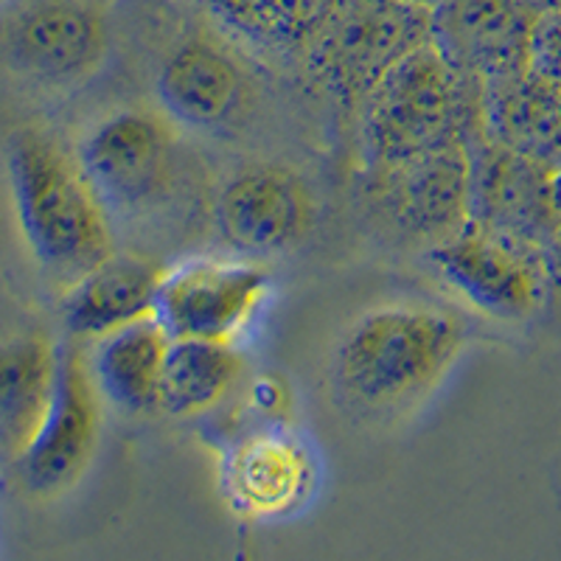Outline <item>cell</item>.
Wrapping results in <instances>:
<instances>
[{
  "mask_svg": "<svg viewBox=\"0 0 561 561\" xmlns=\"http://www.w3.org/2000/svg\"><path fill=\"white\" fill-rule=\"evenodd\" d=\"M318 483V455L293 424L244 430L225 447L219 463L225 503L255 523H275L304 511Z\"/></svg>",
  "mask_w": 561,
  "mask_h": 561,
  "instance_id": "9c48e42d",
  "label": "cell"
},
{
  "mask_svg": "<svg viewBox=\"0 0 561 561\" xmlns=\"http://www.w3.org/2000/svg\"><path fill=\"white\" fill-rule=\"evenodd\" d=\"M483 133V79L460 70L435 37L396 59L363 99L365 169Z\"/></svg>",
  "mask_w": 561,
  "mask_h": 561,
  "instance_id": "3957f363",
  "label": "cell"
},
{
  "mask_svg": "<svg viewBox=\"0 0 561 561\" xmlns=\"http://www.w3.org/2000/svg\"><path fill=\"white\" fill-rule=\"evenodd\" d=\"M273 298V273L250 255H192L163 273L154 318L172 340L237 343Z\"/></svg>",
  "mask_w": 561,
  "mask_h": 561,
  "instance_id": "8992f818",
  "label": "cell"
},
{
  "mask_svg": "<svg viewBox=\"0 0 561 561\" xmlns=\"http://www.w3.org/2000/svg\"><path fill=\"white\" fill-rule=\"evenodd\" d=\"M466 325L430 300H390L345 325L332 354V382L363 415L402 413L424 402L460 359Z\"/></svg>",
  "mask_w": 561,
  "mask_h": 561,
  "instance_id": "6da1fadb",
  "label": "cell"
},
{
  "mask_svg": "<svg viewBox=\"0 0 561 561\" xmlns=\"http://www.w3.org/2000/svg\"><path fill=\"white\" fill-rule=\"evenodd\" d=\"M210 14L250 37H298L309 26V0H203Z\"/></svg>",
  "mask_w": 561,
  "mask_h": 561,
  "instance_id": "44dd1931",
  "label": "cell"
},
{
  "mask_svg": "<svg viewBox=\"0 0 561 561\" xmlns=\"http://www.w3.org/2000/svg\"><path fill=\"white\" fill-rule=\"evenodd\" d=\"M77 158L110 217L140 219L178 194L183 149L169 118L149 110H115L82 135Z\"/></svg>",
  "mask_w": 561,
  "mask_h": 561,
  "instance_id": "277c9868",
  "label": "cell"
},
{
  "mask_svg": "<svg viewBox=\"0 0 561 561\" xmlns=\"http://www.w3.org/2000/svg\"><path fill=\"white\" fill-rule=\"evenodd\" d=\"M528 68L561 84V12H539L530 32Z\"/></svg>",
  "mask_w": 561,
  "mask_h": 561,
  "instance_id": "603a6c76",
  "label": "cell"
},
{
  "mask_svg": "<svg viewBox=\"0 0 561 561\" xmlns=\"http://www.w3.org/2000/svg\"><path fill=\"white\" fill-rule=\"evenodd\" d=\"M320 54L348 102H359L385 70L433 37V9L415 0H337Z\"/></svg>",
  "mask_w": 561,
  "mask_h": 561,
  "instance_id": "8fae6325",
  "label": "cell"
},
{
  "mask_svg": "<svg viewBox=\"0 0 561 561\" xmlns=\"http://www.w3.org/2000/svg\"><path fill=\"white\" fill-rule=\"evenodd\" d=\"M244 379V354L237 343L210 340H172L160 410L174 419H199L228 402Z\"/></svg>",
  "mask_w": 561,
  "mask_h": 561,
  "instance_id": "ffe728a7",
  "label": "cell"
},
{
  "mask_svg": "<svg viewBox=\"0 0 561 561\" xmlns=\"http://www.w3.org/2000/svg\"><path fill=\"white\" fill-rule=\"evenodd\" d=\"M365 188L385 222L430 248L472 214V147L469 140H449L396 163L370 167Z\"/></svg>",
  "mask_w": 561,
  "mask_h": 561,
  "instance_id": "ba28073f",
  "label": "cell"
},
{
  "mask_svg": "<svg viewBox=\"0 0 561 561\" xmlns=\"http://www.w3.org/2000/svg\"><path fill=\"white\" fill-rule=\"evenodd\" d=\"M7 172L14 217L34 262L73 280L115 253L113 217L84 174L77 152L39 127L12 133Z\"/></svg>",
  "mask_w": 561,
  "mask_h": 561,
  "instance_id": "7a4b0ae2",
  "label": "cell"
},
{
  "mask_svg": "<svg viewBox=\"0 0 561 561\" xmlns=\"http://www.w3.org/2000/svg\"><path fill=\"white\" fill-rule=\"evenodd\" d=\"M154 93L172 122L208 133L228 127L242 113L248 77L225 45L192 34L163 57Z\"/></svg>",
  "mask_w": 561,
  "mask_h": 561,
  "instance_id": "9a60e30c",
  "label": "cell"
},
{
  "mask_svg": "<svg viewBox=\"0 0 561 561\" xmlns=\"http://www.w3.org/2000/svg\"><path fill=\"white\" fill-rule=\"evenodd\" d=\"M472 147V214L480 222L545 244L559 228L553 208V169L503 147L483 133Z\"/></svg>",
  "mask_w": 561,
  "mask_h": 561,
  "instance_id": "4fadbf2b",
  "label": "cell"
},
{
  "mask_svg": "<svg viewBox=\"0 0 561 561\" xmlns=\"http://www.w3.org/2000/svg\"><path fill=\"white\" fill-rule=\"evenodd\" d=\"M427 259L458 298L505 323L534 318L553 287L545 244L474 217L430 244Z\"/></svg>",
  "mask_w": 561,
  "mask_h": 561,
  "instance_id": "5b68a950",
  "label": "cell"
},
{
  "mask_svg": "<svg viewBox=\"0 0 561 561\" xmlns=\"http://www.w3.org/2000/svg\"><path fill=\"white\" fill-rule=\"evenodd\" d=\"M553 208L561 219V169L553 172Z\"/></svg>",
  "mask_w": 561,
  "mask_h": 561,
  "instance_id": "d4e9b609",
  "label": "cell"
},
{
  "mask_svg": "<svg viewBox=\"0 0 561 561\" xmlns=\"http://www.w3.org/2000/svg\"><path fill=\"white\" fill-rule=\"evenodd\" d=\"M244 404L259 419V424H289L295 410V396L287 379L267 370V374H259V377L250 379Z\"/></svg>",
  "mask_w": 561,
  "mask_h": 561,
  "instance_id": "7402d4cb",
  "label": "cell"
},
{
  "mask_svg": "<svg viewBox=\"0 0 561 561\" xmlns=\"http://www.w3.org/2000/svg\"><path fill=\"white\" fill-rule=\"evenodd\" d=\"M483 135L561 169V84L525 68L483 82Z\"/></svg>",
  "mask_w": 561,
  "mask_h": 561,
  "instance_id": "e0dca14e",
  "label": "cell"
},
{
  "mask_svg": "<svg viewBox=\"0 0 561 561\" xmlns=\"http://www.w3.org/2000/svg\"><path fill=\"white\" fill-rule=\"evenodd\" d=\"M539 12H561V0H530Z\"/></svg>",
  "mask_w": 561,
  "mask_h": 561,
  "instance_id": "484cf974",
  "label": "cell"
},
{
  "mask_svg": "<svg viewBox=\"0 0 561 561\" xmlns=\"http://www.w3.org/2000/svg\"><path fill=\"white\" fill-rule=\"evenodd\" d=\"M169 348L172 334L154 314L96 340L88 359L104 402L127 415L160 410V382Z\"/></svg>",
  "mask_w": 561,
  "mask_h": 561,
  "instance_id": "d6986e66",
  "label": "cell"
},
{
  "mask_svg": "<svg viewBox=\"0 0 561 561\" xmlns=\"http://www.w3.org/2000/svg\"><path fill=\"white\" fill-rule=\"evenodd\" d=\"M536 18L530 0H444L433 9V37L460 70L485 82L528 68Z\"/></svg>",
  "mask_w": 561,
  "mask_h": 561,
  "instance_id": "5bb4252c",
  "label": "cell"
},
{
  "mask_svg": "<svg viewBox=\"0 0 561 561\" xmlns=\"http://www.w3.org/2000/svg\"><path fill=\"white\" fill-rule=\"evenodd\" d=\"M167 270L138 253H110L68 284L62 320L68 337L96 343L124 325L154 314L158 289Z\"/></svg>",
  "mask_w": 561,
  "mask_h": 561,
  "instance_id": "2e32d148",
  "label": "cell"
},
{
  "mask_svg": "<svg viewBox=\"0 0 561 561\" xmlns=\"http://www.w3.org/2000/svg\"><path fill=\"white\" fill-rule=\"evenodd\" d=\"M14 68L45 84H73L102 68L110 37L102 12L84 0H37L9 26Z\"/></svg>",
  "mask_w": 561,
  "mask_h": 561,
  "instance_id": "7c38bea8",
  "label": "cell"
},
{
  "mask_svg": "<svg viewBox=\"0 0 561 561\" xmlns=\"http://www.w3.org/2000/svg\"><path fill=\"white\" fill-rule=\"evenodd\" d=\"M59 345L39 332L0 340V458L20 460L51 410Z\"/></svg>",
  "mask_w": 561,
  "mask_h": 561,
  "instance_id": "ac0fdd59",
  "label": "cell"
},
{
  "mask_svg": "<svg viewBox=\"0 0 561 561\" xmlns=\"http://www.w3.org/2000/svg\"><path fill=\"white\" fill-rule=\"evenodd\" d=\"M214 222L230 250L273 259L304 248L320 222L312 183L295 169L255 160L230 172L214 203Z\"/></svg>",
  "mask_w": 561,
  "mask_h": 561,
  "instance_id": "52a82bcc",
  "label": "cell"
},
{
  "mask_svg": "<svg viewBox=\"0 0 561 561\" xmlns=\"http://www.w3.org/2000/svg\"><path fill=\"white\" fill-rule=\"evenodd\" d=\"M548 262L550 275H553V287H561V222L548 242Z\"/></svg>",
  "mask_w": 561,
  "mask_h": 561,
  "instance_id": "cb8c5ba5",
  "label": "cell"
},
{
  "mask_svg": "<svg viewBox=\"0 0 561 561\" xmlns=\"http://www.w3.org/2000/svg\"><path fill=\"white\" fill-rule=\"evenodd\" d=\"M415 3H421V7L435 9V7H440V3H444V0H415Z\"/></svg>",
  "mask_w": 561,
  "mask_h": 561,
  "instance_id": "4316f807",
  "label": "cell"
},
{
  "mask_svg": "<svg viewBox=\"0 0 561 561\" xmlns=\"http://www.w3.org/2000/svg\"><path fill=\"white\" fill-rule=\"evenodd\" d=\"M102 402L82 340L59 345L57 390L32 447L18 460L23 483L39 497L73 489L96 458L102 438Z\"/></svg>",
  "mask_w": 561,
  "mask_h": 561,
  "instance_id": "30bf717a",
  "label": "cell"
}]
</instances>
